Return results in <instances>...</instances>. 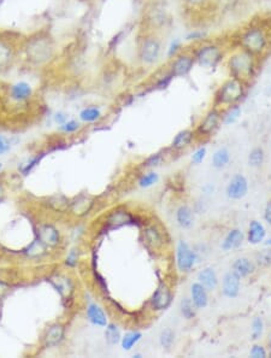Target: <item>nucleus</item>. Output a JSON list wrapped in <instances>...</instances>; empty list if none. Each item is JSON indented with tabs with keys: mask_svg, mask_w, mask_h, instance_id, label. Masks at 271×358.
Masks as SVG:
<instances>
[{
	"mask_svg": "<svg viewBox=\"0 0 271 358\" xmlns=\"http://www.w3.org/2000/svg\"><path fill=\"white\" fill-rule=\"evenodd\" d=\"M264 218L265 221L267 222L271 225V200L267 201L266 206H265V211H264Z\"/></svg>",
	"mask_w": 271,
	"mask_h": 358,
	"instance_id": "8fccbe9b",
	"label": "nucleus"
},
{
	"mask_svg": "<svg viewBox=\"0 0 271 358\" xmlns=\"http://www.w3.org/2000/svg\"><path fill=\"white\" fill-rule=\"evenodd\" d=\"M151 302H152V308L157 310V311L167 309L171 303V293L170 290L168 288V286L164 284L159 286L156 290L155 294H153Z\"/></svg>",
	"mask_w": 271,
	"mask_h": 358,
	"instance_id": "9b49d317",
	"label": "nucleus"
},
{
	"mask_svg": "<svg viewBox=\"0 0 271 358\" xmlns=\"http://www.w3.org/2000/svg\"><path fill=\"white\" fill-rule=\"evenodd\" d=\"M195 305L193 304L191 298H183L180 302V311L181 315L186 318V320H192L195 316Z\"/></svg>",
	"mask_w": 271,
	"mask_h": 358,
	"instance_id": "c85d7f7f",
	"label": "nucleus"
},
{
	"mask_svg": "<svg viewBox=\"0 0 271 358\" xmlns=\"http://www.w3.org/2000/svg\"><path fill=\"white\" fill-rule=\"evenodd\" d=\"M265 161V152L261 147H254L248 155V164L249 167L259 168L261 167Z\"/></svg>",
	"mask_w": 271,
	"mask_h": 358,
	"instance_id": "bb28decb",
	"label": "nucleus"
},
{
	"mask_svg": "<svg viewBox=\"0 0 271 358\" xmlns=\"http://www.w3.org/2000/svg\"><path fill=\"white\" fill-rule=\"evenodd\" d=\"M80 128V123L75 120H70V121H66L65 123H63L60 129L62 131L66 132V133H72V132H76L77 129Z\"/></svg>",
	"mask_w": 271,
	"mask_h": 358,
	"instance_id": "79ce46f5",
	"label": "nucleus"
},
{
	"mask_svg": "<svg viewBox=\"0 0 271 358\" xmlns=\"http://www.w3.org/2000/svg\"><path fill=\"white\" fill-rule=\"evenodd\" d=\"M180 47H181V41L179 40V39H175L174 41H171L170 46H169V50H168V57H169V58L176 55L177 51L180 50Z\"/></svg>",
	"mask_w": 271,
	"mask_h": 358,
	"instance_id": "a18cd8bd",
	"label": "nucleus"
},
{
	"mask_svg": "<svg viewBox=\"0 0 271 358\" xmlns=\"http://www.w3.org/2000/svg\"><path fill=\"white\" fill-rule=\"evenodd\" d=\"M265 244H266L267 246H271V237H270V239H267L266 242H265Z\"/></svg>",
	"mask_w": 271,
	"mask_h": 358,
	"instance_id": "6e6d98bb",
	"label": "nucleus"
},
{
	"mask_svg": "<svg viewBox=\"0 0 271 358\" xmlns=\"http://www.w3.org/2000/svg\"><path fill=\"white\" fill-rule=\"evenodd\" d=\"M38 239L46 246H56L59 243V233L52 225L45 224L39 228Z\"/></svg>",
	"mask_w": 271,
	"mask_h": 358,
	"instance_id": "ddd939ff",
	"label": "nucleus"
},
{
	"mask_svg": "<svg viewBox=\"0 0 271 358\" xmlns=\"http://www.w3.org/2000/svg\"><path fill=\"white\" fill-rule=\"evenodd\" d=\"M218 122H219V113L217 112L216 110L210 111V112L207 113V116L204 118V121L201 122L200 127H199V131H200L203 134L212 133L217 126H218Z\"/></svg>",
	"mask_w": 271,
	"mask_h": 358,
	"instance_id": "4be33fe9",
	"label": "nucleus"
},
{
	"mask_svg": "<svg viewBox=\"0 0 271 358\" xmlns=\"http://www.w3.org/2000/svg\"><path fill=\"white\" fill-rule=\"evenodd\" d=\"M267 356L266 351L261 345H254L251 350V357L253 358H265Z\"/></svg>",
	"mask_w": 271,
	"mask_h": 358,
	"instance_id": "c03bdc74",
	"label": "nucleus"
},
{
	"mask_svg": "<svg viewBox=\"0 0 271 358\" xmlns=\"http://www.w3.org/2000/svg\"><path fill=\"white\" fill-rule=\"evenodd\" d=\"M255 266L254 263L247 257H240L233 263V272L240 276V278H246L254 273Z\"/></svg>",
	"mask_w": 271,
	"mask_h": 358,
	"instance_id": "f3484780",
	"label": "nucleus"
},
{
	"mask_svg": "<svg viewBox=\"0 0 271 358\" xmlns=\"http://www.w3.org/2000/svg\"><path fill=\"white\" fill-rule=\"evenodd\" d=\"M191 299L197 309L206 308L209 304L207 290L199 281L191 286Z\"/></svg>",
	"mask_w": 271,
	"mask_h": 358,
	"instance_id": "f8f14e48",
	"label": "nucleus"
},
{
	"mask_svg": "<svg viewBox=\"0 0 271 358\" xmlns=\"http://www.w3.org/2000/svg\"><path fill=\"white\" fill-rule=\"evenodd\" d=\"M50 205L53 210H56V211L64 212L69 207V201L65 197H63V195H56V197L50 199Z\"/></svg>",
	"mask_w": 271,
	"mask_h": 358,
	"instance_id": "e433bc0d",
	"label": "nucleus"
},
{
	"mask_svg": "<svg viewBox=\"0 0 271 358\" xmlns=\"http://www.w3.org/2000/svg\"><path fill=\"white\" fill-rule=\"evenodd\" d=\"M204 37L203 32H191L189 34H187L186 40H198V39H201Z\"/></svg>",
	"mask_w": 271,
	"mask_h": 358,
	"instance_id": "3c124183",
	"label": "nucleus"
},
{
	"mask_svg": "<svg viewBox=\"0 0 271 358\" xmlns=\"http://www.w3.org/2000/svg\"><path fill=\"white\" fill-rule=\"evenodd\" d=\"M187 2L192 5H200V4H203V3L206 2V0H187Z\"/></svg>",
	"mask_w": 271,
	"mask_h": 358,
	"instance_id": "864d4df0",
	"label": "nucleus"
},
{
	"mask_svg": "<svg viewBox=\"0 0 271 358\" xmlns=\"http://www.w3.org/2000/svg\"><path fill=\"white\" fill-rule=\"evenodd\" d=\"M161 161H162L161 155H159V153H157V155L151 156V157L146 161L145 165H147V167H153V165H158L159 163H161Z\"/></svg>",
	"mask_w": 271,
	"mask_h": 358,
	"instance_id": "49530a36",
	"label": "nucleus"
},
{
	"mask_svg": "<svg viewBox=\"0 0 271 358\" xmlns=\"http://www.w3.org/2000/svg\"><path fill=\"white\" fill-rule=\"evenodd\" d=\"M159 55H161V44L157 39L150 38L144 41L140 47V59L145 64H153L158 61Z\"/></svg>",
	"mask_w": 271,
	"mask_h": 358,
	"instance_id": "6e6552de",
	"label": "nucleus"
},
{
	"mask_svg": "<svg viewBox=\"0 0 271 358\" xmlns=\"http://www.w3.org/2000/svg\"><path fill=\"white\" fill-rule=\"evenodd\" d=\"M176 221L181 228H191L194 223V213L189 206L182 205L176 211Z\"/></svg>",
	"mask_w": 271,
	"mask_h": 358,
	"instance_id": "aec40b11",
	"label": "nucleus"
},
{
	"mask_svg": "<svg viewBox=\"0 0 271 358\" xmlns=\"http://www.w3.org/2000/svg\"><path fill=\"white\" fill-rule=\"evenodd\" d=\"M32 95V87L27 82H17L16 85L11 86L10 97L16 101L27 100Z\"/></svg>",
	"mask_w": 271,
	"mask_h": 358,
	"instance_id": "412c9836",
	"label": "nucleus"
},
{
	"mask_svg": "<svg viewBox=\"0 0 271 358\" xmlns=\"http://www.w3.org/2000/svg\"><path fill=\"white\" fill-rule=\"evenodd\" d=\"M198 280L207 291H213L217 286H218V276H217L213 268H204V269L198 274Z\"/></svg>",
	"mask_w": 271,
	"mask_h": 358,
	"instance_id": "2eb2a0df",
	"label": "nucleus"
},
{
	"mask_svg": "<svg viewBox=\"0 0 271 358\" xmlns=\"http://www.w3.org/2000/svg\"><path fill=\"white\" fill-rule=\"evenodd\" d=\"M212 167L215 169H223L230 162V152L227 147H221L212 155Z\"/></svg>",
	"mask_w": 271,
	"mask_h": 358,
	"instance_id": "393cba45",
	"label": "nucleus"
},
{
	"mask_svg": "<svg viewBox=\"0 0 271 358\" xmlns=\"http://www.w3.org/2000/svg\"><path fill=\"white\" fill-rule=\"evenodd\" d=\"M141 333L140 332H130L128 334H125L122 339V347L123 350L125 351H130L135 345L140 341L141 339Z\"/></svg>",
	"mask_w": 271,
	"mask_h": 358,
	"instance_id": "c756f323",
	"label": "nucleus"
},
{
	"mask_svg": "<svg viewBox=\"0 0 271 358\" xmlns=\"http://www.w3.org/2000/svg\"><path fill=\"white\" fill-rule=\"evenodd\" d=\"M241 107L239 105H234V106H231L230 109L227 111V113L224 115V120H223V122H224V125H233L237 121V120L240 118L241 116Z\"/></svg>",
	"mask_w": 271,
	"mask_h": 358,
	"instance_id": "4c0bfd02",
	"label": "nucleus"
},
{
	"mask_svg": "<svg viewBox=\"0 0 271 358\" xmlns=\"http://www.w3.org/2000/svg\"><path fill=\"white\" fill-rule=\"evenodd\" d=\"M242 46L245 47L248 53H260L263 52L267 45L266 35L259 28H253L247 31L242 37Z\"/></svg>",
	"mask_w": 271,
	"mask_h": 358,
	"instance_id": "7ed1b4c3",
	"label": "nucleus"
},
{
	"mask_svg": "<svg viewBox=\"0 0 271 358\" xmlns=\"http://www.w3.org/2000/svg\"><path fill=\"white\" fill-rule=\"evenodd\" d=\"M257 263L261 267L271 266V249H264L255 255Z\"/></svg>",
	"mask_w": 271,
	"mask_h": 358,
	"instance_id": "a19ab883",
	"label": "nucleus"
},
{
	"mask_svg": "<svg viewBox=\"0 0 271 358\" xmlns=\"http://www.w3.org/2000/svg\"><path fill=\"white\" fill-rule=\"evenodd\" d=\"M0 169H2V164H0Z\"/></svg>",
	"mask_w": 271,
	"mask_h": 358,
	"instance_id": "bf43d9fd",
	"label": "nucleus"
},
{
	"mask_svg": "<svg viewBox=\"0 0 271 358\" xmlns=\"http://www.w3.org/2000/svg\"><path fill=\"white\" fill-rule=\"evenodd\" d=\"M176 262L181 272H189L198 262L195 251L185 240H180L176 248Z\"/></svg>",
	"mask_w": 271,
	"mask_h": 358,
	"instance_id": "20e7f679",
	"label": "nucleus"
},
{
	"mask_svg": "<svg viewBox=\"0 0 271 358\" xmlns=\"http://www.w3.org/2000/svg\"><path fill=\"white\" fill-rule=\"evenodd\" d=\"M175 341V334L170 328H165L162 330L161 335H159V344L165 350H170Z\"/></svg>",
	"mask_w": 271,
	"mask_h": 358,
	"instance_id": "473e14b6",
	"label": "nucleus"
},
{
	"mask_svg": "<svg viewBox=\"0 0 271 358\" xmlns=\"http://www.w3.org/2000/svg\"><path fill=\"white\" fill-rule=\"evenodd\" d=\"M9 150H10V143H9L6 138L0 135V155L8 152Z\"/></svg>",
	"mask_w": 271,
	"mask_h": 358,
	"instance_id": "09e8293b",
	"label": "nucleus"
},
{
	"mask_svg": "<svg viewBox=\"0 0 271 358\" xmlns=\"http://www.w3.org/2000/svg\"><path fill=\"white\" fill-rule=\"evenodd\" d=\"M131 222V216L126 211H114L107 219V224L111 229L123 227Z\"/></svg>",
	"mask_w": 271,
	"mask_h": 358,
	"instance_id": "b1692460",
	"label": "nucleus"
},
{
	"mask_svg": "<svg viewBox=\"0 0 271 358\" xmlns=\"http://www.w3.org/2000/svg\"><path fill=\"white\" fill-rule=\"evenodd\" d=\"M265 236H266V229L264 228V225L258 221H252L249 223L248 234H247V240L249 244L257 245L264 242Z\"/></svg>",
	"mask_w": 271,
	"mask_h": 358,
	"instance_id": "dca6fc26",
	"label": "nucleus"
},
{
	"mask_svg": "<svg viewBox=\"0 0 271 358\" xmlns=\"http://www.w3.org/2000/svg\"><path fill=\"white\" fill-rule=\"evenodd\" d=\"M51 282H52L54 287L57 288V291H58L62 296H68V294L71 292L72 287H71L70 281H69L68 279L62 278V276H58V278L51 280Z\"/></svg>",
	"mask_w": 271,
	"mask_h": 358,
	"instance_id": "2f4dec72",
	"label": "nucleus"
},
{
	"mask_svg": "<svg viewBox=\"0 0 271 358\" xmlns=\"http://www.w3.org/2000/svg\"><path fill=\"white\" fill-rule=\"evenodd\" d=\"M92 205H93L92 198L82 195V197L77 198V199L71 204V211L77 216H83L89 212Z\"/></svg>",
	"mask_w": 271,
	"mask_h": 358,
	"instance_id": "5701e85b",
	"label": "nucleus"
},
{
	"mask_svg": "<svg viewBox=\"0 0 271 358\" xmlns=\"http://www.w3.org/2000/svg\"><path fill=\"white\" fill-rule=\"evenodd\" d=\"M87 316H88V320L92 322L93 324H95V326H107L106 315H105L104 310L99 305H96V304H89L88 309H87Z\"/></svg>",
	"mask_w": 271,
	"mask_h": 358,
	"instance_id": "a211bd4d",
	"label": "nucleus"
},
{
	"mask_svg": "<svg viewBox=\"0 0 271 358\" xmlns=\"http://www.w3.org/2000/svg\"><path fill=\"white\" fill-rule=\"evenodd\" d=\"M158 174L151 171V173H147L141 176V179L139 180V186H140V187H151V186H153L155 183L158 182Z\"/></svg>",
	"mask_w": 271,
	"mask_h": 358,
	"instance_id": "ea45409f",
	"label": "nucleus"
},
{
	"mask_svg": "<svg viewBox=\"0 0 271 358\" xmlns=\"http://www.w3.org/2000/svg\"><path fill=\"white\" fill-rule=\"evenodd\" d=\"M14 61V49L6 39L0 38V69L9 68Z\"/></svg>",
	"mask_w": 271,
	"mask_h": 358,
	"instance_id": "6ab92c4d",
	"label": "nucleus"
},
{
	"mask_svg": "<svg viewBox=\"0 0 271 358\" xmlns=\"http://www.w3.org/2000/svg\"><path fill=\"white\" fill-rule=\"evenodd\" d=\"M229 69L236 80L251 79L254 71V63H253L251 53L237 52L229 59Z\"/></svg>",
	"mask_w": 271,
	"mask_h": 358,
	"instance_id": "f03ea898",
	"label": "nucleus"
},
{
	"mask_svg": "<svg viewBox=\"0 0 271 358\" xmlns=\"http://www.w3.org/2000/svg\"><path fill=\"white\" fill-rule=\"evenodd\" d=\"M145 239H146L147 244H150V245L153 246V248H159V246L163 244L161 234H159L156 228L153 227L147 228L146 231H145Z\"/></svg>",
	"mask_w": 271,
	"mask_h": 358,
	"instance_id": "72a5a7b5",
	"label": "nucleus"
},
{
	"mask_svg": "<svg viewBox=\"0 0 271 358\" xmlns=\"http://www.w3.org/2000/svg\"><path fill=\"white\" fill-rule=\"evenodd\" d=\"M193 139V133L188 129H185V131H181L180 133L176 134V137L174 138L173 140V146L175 149H183L191 143Z\"/></svg>",
	"mask_w": 271,
	"mask_h": 358,
	"instance_id": "cd10ccee",
	"label": "nucleus"
},
{
	"mask_svg": "<svg viewBox=\"0 0 271 358\" xmlns=\"http://www.w3.org/2000/svg\"><path fill=\"white\" fill-rule=\"evenodd\" d=\"M248 193V181L242 174H236L227 186V195L233 200H240Z\"/></svg>",
	"mask_w": 271,
	"mask_h": 358,
	"instance_id": "0eeeda50",
	"label": "nucleus"
},
{
	"mask_svg": "<svg viewBox=\"0 0 271 358\" xmlns=\"http://www.w3.org/2000/svg\"><path fill=\"white\" fill-rule=\"evenodd\" d=\"M264 332V322L263 318L255 317L252 322V340H259Z\"/></svg>",
	"mask_w": 271,
	"mask_h": 358,
	"instance_id": "58836bf2",
	"label": "nucleus"
},
{
	"mask_svg": "<svg viewBox=\"0 0 271 358\" xmlns=\"http://www.w3.org/2000/svg\"><path fill=\"white\" fill-rule=\"evenodd\" d=\"M240 286H241V278L237 274H235L233 270L228 272L223 278L222 282V291L227 298H236L240 293Z\"/></svg>",
	"mask_w": 271,
	"mask_h": 358,
	"instance_id": "1a4fd4ad",
	"label": "nucleus"
},
{
	"mask_svg": "<svg viewBox=\"0 0 271 358\" xmlns=\"http://www.w3.org/2000/svg\"><path fill=\"white\" fill-rule=\"evenodd\" d=\"M24 52L27 59L35 65L45 64L53 56L52 39L47 33L40 32L28 38L24 44Z\"/></svg>",
	"mask_w": 271,
	"mask_h": 358,
	"instance_id": "f257e3e1",
	"label": "nucleus"
},
{
	"mask_svg": "<svg viewBox=\"0 0 271 358\" xmlns=\"http://www.w3.org/2000/svg\"><path fill=\"white\" fill-rule=\"evenodd\" d=\"M2 198H3V188L0 187V200H2Z\"/></svg>",
	"mask_w": 271,
	"mask_h": 358,
	"instance_id": "4d7b16f0",
	"label": "nucleus"
},
{
	"mask_svg": "<svg viewBox=\"0 0 271 358\" xmlns=\"http://www.w3.org/2000/svg\"><path fill=\"white\" fill-rule=\"evenodd\" d=\"M206 156V147H200L192 155V162L194 164H200Z\"/></svg>",
	"mask_w": 271,
	"mask_h": 358,
	"instance_id": "37998d69",
	"label": "nucleus"
},
{
	"mask_svg": "<svg viewBox=\"0 0 271 358\" xmlns=\"http://www.w3.org/2000/svg\"><path fill=\"white\" fill-rule=\"evenodd\" d=\"M54 118H56V122H57V123H59V125H63V123L66 122V118H68V117H66L65 113L59 112V113H57Z\"/></svg>",
	"mask_w": 271,
	"mask_h": 358,
	"instance_id": "603ef678",
	"label": "nucleus"
},
{
	"mask_svg": "<svg viewBox=\"0 0 271 358\" xmlns=\"http://www.w3.org/2000/svg\"><path fill=\"white\" fill-rule=\"evenodd\" d=\"M243 95V87L239 80H229L218 92V100L222 104H234Z\"/></svg>",
	"mask_w": 271,
	"mask_h": 358,
	"instance_id": "39448f33",
	"label": "nucleus"
},
{
	"mask_svg": "<svg viewBox=\"0 0 271 358\" xmlns=\"http://www.w3.org/2000/svg\"><path fill=\"white\" fill-rule=\"evenodd\" d=\"M204 191L206 192L207 194H210V193H212L213 192V186H211V185H207V186H205L204 187Z\"/></svg>",
	"mask_w": 271,
	"mask_h": 358,
	"instance_id": "5fc2aeb1",
	"label": "nucleus"
},
{
	"mask_svg": "<svg viewBox=\"0 0 271 358\" xmlns=\"http://www.w3.org/2000/svg\"><path fill=\"white\" fill-rule=\"evenodd\" d=\"M223 53L219 47L215 45H207L201 47L197 53V62L205 68H216L222 61Z\"/></svg>",
	"mask_w": 271,
	"mask_h": 358,
	"instance_id": "423d86ee",
	"label": "nucleus"
},
{
	"mask_svg": "<svg viewBox=\"0 0 271 358\" xmlns=\"http://www.w3.org/2000/svg\"><path fill=\"white\" fill-rule=\"evenodd\" d=\"M194 65V58L191 56H180L175 59L173 65H171V76L180 77L186 76L187 74L191 73Z\"/></svg>",
	"mask_w": 271,
	"mask_h": 358,
	"instance_id": "9d476101",
	"label": "nucleus"
},
{
	"mask_svg": "<svg viewBox=\"0 0 271 358\" xmlns=\"http://www.w3.org/2000/svg\"><path fill=\"white\" fill-rule=\"evenodd\" d=\"M101 117L100 110L96 107H86L80 112V118L83 122H95Z\"/></svg>",
	"mask_w": 271,
	"mask_h": 358,
	"instance_id": "f704fd0d",
	"label": "nucleus"
},
{
	"mask_svg": "<svg viewBox=\"0 0 271 358\" xmlns=\"http://www.w3.org/2000/svg\"><path fill=\"white\" fill-rule=\"evenodd\" d=\"M269 344H270V350H271V338H270V341H269ZM270 356H271V352H270Z\"/></svg>",
	"mask_w": 271,
	"mask_h": 358,
	"instance_id": "13d9d810",
	"label": "nucleus"
},
{
	"mask_svg": "<svg viewBox=\"0 0 271 358\" xmlns=\"http://www.w3.org/2000/svg\"><path fill=\"white\" fill-rule=\"evenodd\" d=\"M243 240H245V235H243L242 230L231 229L222 242L221 248L223 251H231V250L239 249L242 245Z\"/></svg>",
	"mask_w": 271,
	"mask_h": 358,
	"instance_id": "4468645a",
	"label": "nucleus"
},
{
	"mask_svg": "<svg viewBox=\"0 0 271 358\" xmlns=\"http://www.w3.org/2000/svg\"><path fill=\"white\" fill-rule=\"evenodd\" d=\"M66 264L70 267H75L77 264V254L75 250H72L68 257H66Z\"/></svg>",
	"mask_w": 271,
	"mask_h": 358,
	"instance_id": "de8ad7c7",
	"label": "nucleus"
},
{
	"mask_svg": "<svg viewBox=\"0 0 271 358\" xmlns=\"http://www.w3.org/2000/svg\"><path fill=\"white\" fill-rule=\"evenodd\" d=\"M63 338H64V327L60 324H54L48 329L45 341L47 346H56L62 341Z\"/></svg>",
	"mask_w": 271,
	"mask_h": 358,
	"instance_id": "a878e982",
	"label": "nucleus"
},
{
	"mask_svg": "<svg viewBox=\"0 0 271 358\" xmlns=\"http://www.w3.org/2000/svg\"><path fill=\"white\" fill-rule=\"evenodd\" d=\"M45 251H46V245L39 239H35L32 244H29L28 248L24 250L26 255L29 257H38V256L45 254Z\"/></svg>",
	"mask_w": 271,
	"mask_h": 358,
	"instance_id": "7c9ffc66",
	"label": "nucleus"
},
{
	"mask_svg": "<svg viewBox=\"0 0 271 358\" xmlns=\"http://www.w3.org/2000/svg\"><path fill=\"white\" fill-rule=\"evenodd\" d=\"M105 338L106 341L111 345H116L120 341V333L119 329L114 324H108L106 330H105Z\"/></svg>",
	"mask_w": 271,
	"mask_h": 358,
	"instance_id": "c9c22d12",
	"label": "nucleus"
}]
</instances>
